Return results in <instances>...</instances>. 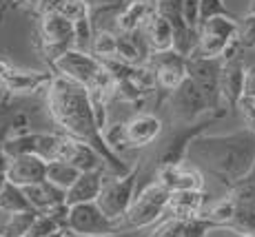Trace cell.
<instances>
[{
  "instance_id": "b9f144b4",
  "label": "cell",
  "mask_w": 255,
  "mask_h": 237,
  "mask_svg": "<svg viewBox=\"0 0 255 237\" xmlns=\"http://www.w3.org/2000/svg\"><path fill=\"white\" fill-rule=\"evenodd\" d=\"M235 237H255V235H235Z\"/></svg>"
},
{
  "instance_id": "d6a6232c",
  "label": "cell",
  "mask_w": 255,
  "mask_h": 237,
  "mask_svg": "<svg viewBox=\"0 0 255 237\" xmlns=\"http://www.w3.org/2000/svg\"><path fill=\"white\" fill-rule=\"evenodd\" d=\"M242 100H251L255 102V65L247 67L244 73V91H242Z\"/></svg>"
},
{
  "instance_id": "f35d334b",
  "label": "cell",
  "mask_w": 255,
  "mask_h": 237,
  "mask_svg": "<svg viewBox=\"0 0 255 237\" xmlns=\"http://www.w3.org/2000/svg\"><path fill=\"white\" fill-rule=\"evenodd\" d=\"M7 215H9V213H4V211L0 209V229H2V224H4V220H7Z\"/></svg>"
},
{
  "instance_id": "ffe728a7",
  "label": "cell",
  "mask_w": 255,
  "mask_h": 237,
  "mask_svg": "<svg viewBox=\"0 0 255 237\" xmlns=\"http://www.w3.org/2000/svg\"><path fill=\"white\" fill-rule=\"evenodd\" d=\"M24 193H27L29 204H31V209L36 211V213L49 215V213H53V211L67 206V193L62 189H58V186H53L51 182H47V180L40 182V184L27 186Z\"/></svg>"
},
{
  "instance_id": "4fadbf2b",
  "label": "cell",
  "mask_w": 255,
  "mask_h": 237,
  "mask_svg": "<svg viewBox=\"0 0 255 237\" xmlns=\"http://www.w3.org/2000/svg\"><path fill=\"white\" fill-rule=\"evenodd\" d=\"M51 80V71H31V69H20L11 65L0 80V89L13 98H29L36 93H45Z\"/></svg>"
},
{
  "instance_id": "f1b7e54d",
  "label": "cell",
  "mask_w": 255,
  "mask_h": 237,
  "mask_svg": "<svg viewBox=\"0 0 255 237\" xmlns=\"http://www.w3.org/2000/svg\"><path fill=\"white\" fill-rule=\"evenodd\" d=\"M60 231H65V224H62L60 220H56V217H51V215H45V213H38L27 237H49L53 233H60Z\"/></svg>"
},
{
  "instance_id": "d590c367",
  "label": "cell",
  "mask_w": 255,
  "mask_h": 237,
  "mask_svg": "<svg viewBox=\"0 0 255 237\" xmlns=\"http://www.w3.org/2000/svg\"><path fill=\"white\" fill-rule=\"evenodd\" d=\"M7 169H9V155L4 151V146L0 144V175H7Z\"/></svg>"
},
{
  "instance_id": "8d00e7d4",
  "label": "cell",
  "mask_w": 255,
  "mask_h": 237,
  "mask_svg": "<svg viewBox=\"0 0 255 237\" xmlns=\"http://www.w3.org/2000/svg\"><path fill=\"white\" fill-rule=\"evenodd\" d=\"M11 4H13V0H2V2H0V24H2L7 13H11Z\"/></svg>"
},
{
  "instance_id": "52a82bcc",
  "label": "cell",
  "mask_w": 255,
  "mask_h": 237,
  "mask_svg": "<svg viewBox=\"0 0 255 237\" xmlns=\"http://www.w3.org/2000/svg\"><path fill=\"white\" fill-rule=\"evenodd\" d=\"M166 102H169V113L175 126L198 124L204 118L213 116L207 98L202 96V91L195 87V82L191 78H186L182 85L166 98Z\"/></svg>"
},
{
  "instance_id": "5b68a950",
  "label": "cell",
  "mask_w": 255,
  "mask_h": 237,
  "mask_svg": "<svg viewBox=\"0 0 255 237\" xmlns=\"http://www.w3.org/2000/svg\"><path fill=\"white\" fill-rule=\"evenodd\" d=\"M36 47L49 67L65 51L76 49V24L65 16L51 11L38 16L36 24Z\"/></svg>"
},
{
  "instance_id": "44dd1931",
  "label": "cell",
  "mask_w": 255,
  "mask_h": 237,
  "mask_svg": "<svg viewBox=\"0 0 255 237\" xmlns=\"http://www.w3.org/2000/svg\"><path fill=\"white\" fill-rule=\"evenodd\" d=\"M105 171H91L82 173L76 180V184L67 191V206H78V204H93L100 197V191L105 186Z\"/></svg>"
},
{
  "instance_id": "ba28073f",
  "label": "cell",
  "mask_w": 255,
  "mask_h": 237,
  "mask_svg": "<svg viewBox=\"0 0 255 237\" xmlns=\"http://www.w3.org/2000/svg\"><path fill=\"white\" fill-rule=\"evenodd\" d=\"M65 231L71 237H109V235L125 233L120 222L109 220L96 202L93 204L69 206Z\"/></svg>"
},
{
  "instance_id": "cb8c5ba5",
  "label": "cell",
  "mask_w": 255,
  "mask_h": 237,
  "mask_svg": "<svg viewBox=\"0 0 255 237\" xmlns=\"http://www.w3.org/2000/svg\"><path fill=\"white\" fill-rule=\"evenodd\" d=\"M80 175H82V173L78 171L73 164H69V162L56 160V162H49V164H47V182H51L53 186L62 189L65 193L71 189L73 184H76V180Z\"/></svg>"
},
{
  "instance_id": "5bb4252c",
  "label": "cell",
  "mask_w": 255,
  "mask_h": 237,
  "mask_svg": "<svg viewBox=\"0 0 255 237\" xmlns=\"http://www.w3.org/2000/svg\"><path fill=\"white\" fill-rule=\"evenodd\" d=\"M155 180L171 193H175V191H204V173L191 166L189 162L160 166V169H155Z\"/></svg>"
},
{
  "instance_id": "ee69618b",
  "label": "cell",
  "mask_w": 255,
  "mask_h": 237,
  "mask_svg": "<svg viewBox=\"0 0 255 237\" xmlns=\"http://www.w3.org/2000/svg\"><path fill=\"white\" fill-rule=\"evenodd\" d=\"M0 237H2V235H0Z\"/></svg>"
},
{
  "instance_id": "9a60e30c",
  "label": "cell",
  "mask_w": 255,
  "mask_h": 237,
  "mask_svg": "<svg viewBox=\"0 0 255 237\" xmlns=\"http://www.w3.org/2000/svg\"><path fill=\"white\" fill-rule=\"evenodd\" d=\"M218 229H222V226L213 224L207 217H189V220L164 217L144 237H209V233Z\"/></svg>"
},
{
  "instance_id": "4316f807",
  "label": "cell",
  "mask_w": 255,
  "mask_h": 237,
  "mask_svg": "<svg viewBox=\"0 0 255 237\" xmlns=\"http://www.w3.org/2000/svg\"><path fill=\"white\" fill-rule=\"evenodd\" d=\"M235 213H238V202H235L231 195H227V197H222V200L213 202V204L202 213V217H207V220H211L213 224L227 229L229 222L235 217Z\"/></svg>"
},
{
  "instance_id": "ac0fdd59",
  "label": "cell",
  "mask_w": 255,
  "mask_h": 237,
  "mask_svg": "<svg viewBox=\"0 0 255 237\" xmlns=\"http://www.w3.org/2000/svg\"><path fill=\"white\" fill-rule=\"evenodd\" d=\"M153 13H155V2H151V0H125V7L116 13L114 31L118 33L142 31Z\"/></svg>"
},
{
  "instance_id": "8992f818",
  "label": "cell",
  "mask_w": 255,
  "mask_h": 237,
  "mask_svg": "<svg viewBox=\"0 0 255 237\" xmlns=\"http://www.w3.org/2000/svg\"><path fill=\"white\" fill-rule=\"evenodd\" d=\"M138 180H140V164L133 166L127 175H107L105 186L100 191L96 204L109 220L120 222L129 213L131 202H133L135 193H138Z\"/></svg>"
},
{
  "instance_id": "f546056e",
  "label": "cell",
  "mask_w": 255,
  "mask_h": 237,
  "mask_svg": "<svg viewBox=\"0 0 255 237\" xmlns=\"http://www.w3.org/2000/svg\"><path fill=\"white\" fill-rule=\"evenodd\" d=\"M238 42L240 47L247 51V49H255V16L253 13H244L242 18H238Z\"/></svg>"
},
{
  "instance_id": "7a4b0ae2",
  "label": "cell",
  "mask_w": 255,
  "mask_h": 237,
  "mask_svg": "<svg viewBox=\"0 0 255 237\" xmlns=\"http://www.w3.org/2000/svg\"><path fill=\"white\" fill-rule=\"evenodd\" d=\"M186 162L233 189L255 171V135L244 126L227 135H198L186 149Z\"/></svg>"
},
{
  "instance_id": "74e56055",
  "label": "cell",
  "mask_w": 255,
  "mask_h": 237,
  "mask_svg": "<svg viewBox=\"0 0 255 237\" xmlns=\"http://www.w3.org/2000/svg\"><path fill=\"white\" fill-rule=\"evenodd\" d=\"M7 182H9V180H7V175H0V191H2L4 186H7Z\"/></svg>"
},
{
  "instance_id": "484cf974",
  "label": "cell",
  "mask_w": 255,
  "mask_h": 237,
  "mask_svg": "<svg viewBox=\"0 0 255 237\" xmlns=\"http://www.w3.org/2000/svg\"><path fill=\"white\" fill-rule=\"evenodd\" d=\"M0 209H2L4 213H24V211H33L31 204H29V200H27L24 189L11 184V182H7V186L0 191Z\"/></svg>"
},
{
  "instance_id": "1f68e13d",
  "label": "cell",
  "mask_w": 255,
  "mask_h": 237,
  "mask_svg": "<svg viewBox=\"0 0 255 237\" xmlns=\"http://www.w3.org/2000/svg\"><path fill=\"white\" fill-rule=\"evenodd\" d=\"M220 16L238 18V16H233L231 9L224 4V0H200V24L211 20V18H220Z\"/></svg>"
},
{
  "instance_id": "9c48e42d",
  "label": "cell",
  "mask_w": 255,
  "mask_h": 237,
  "mask_svg": "<svg viewBox=\"0 0 255 237\" xmlns=\"http://www.w3.org/2000/svg\"><path fill=\"white\" fill-rule=\"evenodd\" d=\"M186 71L195 87L207 98L213 113H227L229 109L222 102L220 76H222V58H186Z\"/></svg>"
},
{
  "instance_id": "ab89813d",
  "label": "cell",
  "mask_w": 255,
  "mask_h": 237,
  "mask_svg": "<svg viewBox=\"0 0 255 237\" xmlns=\"http://www.w3.org/2000/svg\"><path fill=\"white\" fill-rule=\"evenodd\" d=\"M49 237H71L67 231H60V233H53V235H49Z\"/></svg>"
},
{
  "instance_id": "83f0119b",
  "label": "cell",
  "mask_w": 255,
  "mask_h": 237,
  "mask_svg": "<svg viewBox=\"0 0 255 237\" xmlns=\"http://www.w3.org/2000/svg\"><path fill=\"white\" fill-rule=\"evenodd\" d=\"M36 211H24V213H9L4 220L0 235L2 237H27L29 229H31L33 220H36Z\"/></svg>"
},
{
  "instance_id": "e575fe53",
  "label": "cell",
  "mask_w": 255,
  "mask_h": 237,
  "mask_svg": "<svg viewBox=\"0 0 255 237\" xmlns=\"http://www.w3.org/2000/svg\"><path fill=\"white\" fill-rule=\"evenodd\" d=\"M40 4H42V0H13L11 11L22 9V11H29V13H38L40 11Z\"/></svg>"
},
{
  "instance_id": "60d3db41",
  "label": "cell",
  "mask_w": 255,
  "mask_h": 237,
  "mask_svg": "<svg viewBox=\"0 0 255 237\" xmlns=\"http://www.w3.org/2000/svg\"><path fill=\"white\" fill-rule=\"evenodd\" d=\"M249 13H253L255 16V0H251V4H249Z\"/></svg>"
},
{
  "instance_id": "2e32d148",
  "label": "cell",
  "mask_w": 255,
  "mask_h": 237,
  "mask_svg": "<svg viewBox=\"0 0 255 237\" xmlns=\"http://www.w3.org/2000/svg\"><path fill=\"white\" fill-rule=\"evenodd\" d=\"M244 65L242 56L222 60V76H220V91H222V102L229 111H238L240 102H242V91H244Z\"/></svg>"
},
{
  "instance_id": "6da1fadb",
  "label": "cell",
  "mask_w": 255,
  "mask_h": 237,
  "mask_svg": "<svg viewBox=\"0 0 255 237\" xmlns=\"http://www.w3.org/2000/svg\"><path fill=\"white\" fill-rule=\"evenodd\" d=\"M45 105L49 118L60 129L62 135L85 142L105 157L107 169H109L107 175H127L133 169L131 164L125 162V157L109 149L105 133L98 124L87 87L78 85V82H73L65 76H53L51 85L45 91Z\"/></svg>"
},
{
  "instance_id": "7402d4cb",
  "label": "cell",
  "mask_w": 255,
  "mask_h": 237,
  "mask_svg": "<svg viewBox=\"0 0 255 237\" xmlns=\"http://www.w3.org/2000/svg\"><path fill=\"white\" fill-rule=\"evenodd\" d=\"M142 33H144V40L149 44L151 53H162L173 49V27L162 13H158V9L144 24Z\"/></svg>"
},
{
  "instance_id": "836d02e7",
  "label": "cell",
  "mask_w": 255,
  "mask_h": 237,
  "mask_svg": "<svg viewBox=\"0 0 255 237\" xmlns=\"http://www.w3.org/2000/svg\"><path fill=\"white\" fill-rule=\"evenodd\" d=\"M85 2L91 11H102V9L120 7V4H125V0H85Z\"/></svg>"
},
{
  "instance_id": "3957f363",
  "label": "cell",
  "mask_w": 255,
  "mask_h": 237,
  "mask_svg": "<svg viewBox=\"0 0 255 237\" xmlns=\"http://www.w3.org/2000/svg\"><path fill=\"white\" fill-rule=\"evenodd\" d=\"M162 135V120L155 113L140 111L133 113L129 120L118 122L105 129V140L109 149L122 155L125 151L146 149Z\"/></svg>"
},
{
  "instance_id": "d4e9b609",
  "label": "cell",
  "mask_w": 255,
  "mask_h": 237,
  "mask_svg": "<svg viewBox=\"0 0 255 237\" xmlns=\"http://www.w3.org/2000/svg\"><path fill=\"white\" fill-rule=\"evenodd\" d=\"M91 53L102 62L114 60L118 56V31H114V29H96Z\"/></svg>"
},
{
  "instance_id": "d6986e66",
  "label": "cell",
  "mask_w": 255,
  "mask_h": 237,
  "mask_svg": "<svg viewBox=\"0 0 255 237\" xmlns=\"http://www.w3.org/2000/svg\"><path fill=\"white\" fill-rule=\"evenodd\" d=\"M207 211V195L204 191H175L169 197L164 217L175 220H189V217H202Z\"/></svg>"
},
{
  "instance_id": "7c38bea8",
  "label": "cell",
  "mask_w": 255,
  "mask_h": 237,
  "mask_svg": "<svg viewBox=\"0 0 255 237\" xmlns=\"http://www.w3.org/2000/svg\"><path fill=\"white\" fill-rule=\"evenodd\" d=\"M49 71L53 76H65L78 85L89 87V82L102 71V60H98L93 53L71 49V51L62 53L60 58H56L53 65L49 67Z\"/></svg>"
},
{
  "instance_id": "603a6c76",
  "label": "cell",
  "mask_w": 255,
  "mask_h": 237,
  "mask_svg": "<svg viewBox=\"0 0 255 237\" xmlns=\"http://www.w3.org/2000/svg\"><path fill=\"white\" fill-rule=\"evenodd\" d=\"M22 109H24V98H13L9 93H4L0 98V144L11 137L16 118Z\"/></svg>"
},
{
  "instance_id": "8fae6325",
  "label": "cell",
  "mask_w": 255,
  "mask_h": 237,
  "mask_svg": "<svg viewBox=\"0 0 255 237\" xmlns=\"http://www.w3.org/2000/svg\"><path fill=\"white\" fill-rule=\"evenodd\" d=\"M149 65L155 73V82H158V105L162 100L171 96L182 82L189 78L186 71V58H182L180 53L171 51H162V53H151Z\"/></svg>"
},
{
  "instance_id": "277c9868",
  "label": "cell",
  "mask_w": 255,
  "mask_h": 237,
  "mask_svg": "<svg viewBox=\"0 0 255 237\" xmlns=\"http://www.w3.org/2000/svg\"><path fill=\"white\" fill-rule=\"evenodd\" d=\"M169 197H171V191L164 189L158 180L138 189L133 202H131L129 213L122 220V231L131 233V231H146L158 226L166 215Z\"/></svg>"
},
{
  "instance_id": "4dcf8cb0",
  "label": "cell",
  "mask_w": 255,
  "mask_h": 237,
  "mask_svg": "<svg viewBox=\"0 0 255 237\" xmlns=\"http://www.w3.org/2000/svg\"><path fill=\"white\" fill-rule=\"evenodd\" d=\"M56 13L65 16L67 20H71V22H78V20H82V18H89L91 9L87 7L85 0H62L60 7L56 9Z\"/></svg>"
},
{
  "instance_id": "e0dca14e",
  "label": "cell",
  "mask_w": 255,
  "mask_h": 237,
  "mask_svg": "<svg viewBox=\"0 0 255 237\" xmlns=\"http://www.w3.org/2000/svg\"><path fill=\"white\" fill-rule=\"evenodd\" d=\"M7 180L11 184L27 189V186L40 184L47 180V162L38 155H18L9 157Z\"/></svg>"
},
{
  "instance_id": "30bf717a",
  "label": "cell",
  "mask_w": 255,
  "mask_h": 237,
  "mask_svg": "<svg viewBox=\"0 0 255 237\" xmlns=\"http://www.w3.org/2000/svg\"><path fill=\"white\" fill-rule=\"evenodd\" d=\"M238 36V18H211L202 22L198 29V47L195 58H222L227 53L229 44ZM191 56V58H193Z\"/></svg>"
},
{
  "instance_id": "7bdbcfd3",
  "label": "cell",
  "mask_w": 255,
  "mask_h": 237,
  "mask_svg": "<svg viewBox=\"0 0 255 237\" xmlns=\"http://www.w3.org/2000/svg\"><path fill=\"white\" fill-rule=\"evenodd\" d=\"M253 180H255V171H253Z\"/></svg>"
}]
</instances>
